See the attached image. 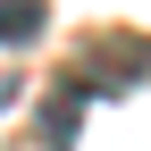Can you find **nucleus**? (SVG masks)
Segmentation results:
<instances>
[{
  "label": "nucleus",
  "mask_w": 151,
  "mask_h": 151,
  "mask_svg": "<svg viewBox=\"0 0 151 151\" xmlns=\"http://www.w3.org/2000/svg\"><path fill=\"white\" fill-rule=\"evenodd\" d=\"M76 126H84V92L59 84V92L42 101V151H67V143H76Z\"/></svg>",
  "instance_id": "f03ea898"
},
{
  "label": "nucleus",
  "mask_w": 151,
  "mask_h": 151,
  "mask_svg": "<svg viewBox=\"0 0 151 151\" xmlns=\"http://www.w3.org/2000/svg\"><path fill=\"white\" fill-rule=\"evenodd\" d=\"M50 34V0H0V50H25Z\"/></svg>",
  "instance_id": "f257e3e1"
}]
</instances>
